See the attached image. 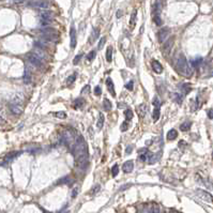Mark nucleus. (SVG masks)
Listing matches in <instances>:
<instances>
[{"label":"nucleus","instance_id":"obj_31","mask_svg":"<svg viewBox=\"0 0 213 213\" xmlns=\"http://www.w3.org/2000/svg\"><path fill=\"white\" fill-rule=\"evenodd\" d=\"M34 45H35L37 48H40V49L46 48V44L43 41H35L34 42Z\"/></svg>","mask_w":213,"mask_h":213},{"label":"nucleus","instance_id":"obj_10","mask_svg":"<svg viewBox=\"0 0 213 213\" xmlns=\"http://www.w3.org/2000/svg\"><path fill=\"white\" fill-rule=\"evenodd\" d=\"M137 115H138L139 118H144V117L147 115V112H148V106L146 104H140L139 106H137Z\"/></svg>","mask_w":213,"mask_h":213},{"label":"nucleus","instance_id":"obj_26","mask_svg":"<svg viewBox=\"0 0 213 213\" xmlns=\"http://www.w3.org/2000/svg\"><path fill=\"white\" fill-rule=\"evenodd\" d=\"M191 125H192L191 122L185 121V122H183V123L180 125V130H181V131H183V132H186V131H189V130L191 129Z\"/></svg>","mask_w":213,"mask_h":213},{"label":"nucleus","instance_id":"obj_49","mask_svg":"<svg viewBox=\"0 0 213 213\" xmlns=\"http://www.w3.org/2000/svg\"><path fill=\"white\" fill-rule=\"evenodd\" d=\"M133 151V146H127V150H125V153L127 154H130Z\"/></svg>","mask_w":213,"mask_h":213},{"label":"nucleus","instance_id":"obj_5","mask_svg":"<svg viewBox=\"0 0 213 213\" xmlns=\"http://www.w3.org/2000/svg\"><path fill=\"white\" fill-rule=\"evenodd\" d=\"M27 59L29 61V63H31L35 67H42V59H40L37 56H35L33 52H30L27 55Z\"/></svg>","mask_w":213,"mask_h":213},{"label":"nucleus","instance_id":"obj_1","mask_svg":"<svg viewBox=\"0 0 213 213\" xmlns=\"http://www.w3.org/2000/svg\"><path fill=\"white\" fill-rule=\"evenodd\" d=\"M175 67H176L177 72L179 74L183 75V76H186V77H190L193 74V67L189 64L186 58L184 57V55H180L176 60V64H175Z\"/></svg>","mask_w":213,"mask_h":213},{"label":"nucleus","instance_id":"obj_58","mask_svg":"<svg viewBox=\"0 0 213 213\" xmlns=\"http://www.w3.org/2000/svg\"><path fill=\"white\" fill-rule=\"evenodd\" d=\"M0 109H1V104H0Z\"/></svg>","mask_w":213,"mask_h":213},{"label":"nucleus","instance_id":"obj_8","mask_svg":"<svg viewBox=\"0 0 213 213\" xmlns=\"http://www.w3.org/2000/svg\"><path fill=\"white\" fill-rule=\"evenodd\" d=\"M172 46H174V37H170L168 39L166 42H164V46H163V52L164 54H169L170 50H171Z\"/></svg>","mask_w":213,"mask_h":213},{"label":"nucleus","instance_id":"obj_19","mask_svg":"<svg viewBox=\"0 0 213 213\" xmlns=\"http://www.w3.org/2000/svg\"><path fill=\"white\" fill-rule=\"evenodd\" d=\"M146 154H147V160L149 162V164H154V163L157 161V154H153V153H151V152H147Z\"/></svg>","mask_w":213,"mask_h":213},{"label":"nucleus","instance_id":"obj_60","mask_svg":"<svg viewBox=\"0 0 213 213\" xmlns=\"http://www.w3.org/2000/svg\"><path fill=\"white\" fill-rule=\"evenodd\" d=\"M164 213H165V212H164Z\"/></svg>","mask_w":213,"mask_h":213},{"label":"nucleus","instance_id":"obj_13","mask_svg":"<svg viewBox=\"0 0 213 213\" xmlns=\"http://www.w3.org/2000/svg\"><path fill=\"white\" fill-rule=\"evenodd\" d=\"M133 168H134V162L133 161H127L123 164V166H122V169H123V171L125 172V174L132 172Z\"/></svg>","mask_w":213,"mask_h":213},{"label":"nucleus","instance_id":"obj_21","mask_svg":"<svg viewBox=\"0 0 213 213\" xmlns=\"http://www.w3.org/2000/svg\"><path fill=\"white\" fill-rule=\"evenodd\" d=\"M191 90H192V88H191V85H190V84H184V85H182V87H181V92H182L183 95L189 94Z\"/></svg>","mask_w":213,"mask_h":213},{"label":"nucleus","instance_id":"obj_17","mask_svg":"<svg viewBox=\"0 0 213 213\" xmlns=\"http://www.w3.org/2000/svg\"><path fill=\"white\" fill-rule=\"evenodd\" d=\"M99 35H100V29H99V28H97V29H94L93 31H92V33H91V37H90V39H89L90 44L94 43V41L99 39Z\"/></svg>","mask_w":213,"mask_h":213},{"label":"nucleus","instance_id":"obj_7","mask_svg":"<svg viewBox=\"0 0 213 213\" xmlns=\"http://www.w3.org/2000/svg\"><path fill=\"white\" fill-rule=\"evenodd\" d=\"M196 195L198 196L199 198L203 200L206 202H213V196L208 192L203 191V190H197L196 191Z\"/></svg>","mask_w":213,"mask_h":213},{"label":"nucleus","instance_id":"obj_16","mask_svg":"<svg viewBox=\"0 0 213 213\" xmlns=\"http://www.w3.org/2000/svg\"><path fill=\"white\" fill-rule=\"evenodd\" d=\"M106 86L108 88V91L112 94V97H116V92H115V88H114V82H112V78L106 79Z\"/></svg>","mask_w":213,"mask_h":213},{"label":"nucleus","instance_id":"obj_47","mask_svg":"<svg viewBox=\"0 0 213 213\" xmlns=\"http://www.w3.org/2000/svg\"><path fill=\"white\" fill-rule=\"evenodd\" d=\"M67 180H69V177H64V178H62V179L58 180V182H57V184H60V183H67Z\"/></svg>","mask_w":213,"mask_h":213},{"label":"nucleus","instance_id":"obj_11","mask_svg":"<svg viewBox=\"0 0 213 213\" xmlns=\"http://www.w3.org/2000/svg\"><path fill=\"white\" fill-rule=\"evenodd\" d=\"M70 44H71L72 48H75V46H76V30H75L74 26H72L71 30H70Z\"/></svg>","mask_w":213,"mask_h":213},{"label":"nucleus","instance_id":"obj_9","mask_svg":"<svg viewBox=\"0 0 213 213\" xmlns=\"http://www.w3.org/2000/svg\"><path fill=\"white\" fill-rule=\"evenodd\" d=\"M9 109L11 110V112L13 115H20L22 112V108L20 105L17 104H13V103H10L9 104Z\"/></svg>","mask_w":213,"mask_h":213},{"label":"nucleus","instance_id":"obj_55","mask_svg":"<svg viewBox=\"0 0 213 213\" xmlns=\"http://www.w3.org/2000/svg\"><path fill=\"white\" fill-rule=\"evenodd\" d=\"M3 123H4V119L1 116H0V125H2Z\"/></svg>","mask_w":213,"mask_h":213},{"label":"nucleus","instance_id":"obj_20","mask_svg":"<svg viewBox=\"0 0 213 213\" xmlns=\"http://www.w3.org/2000/svg\"><path fill=\"white\" fill-rule=\"evenodd\" d=\"M104 121H105V117L103 114H100L99 115V119H97V130H101L102 127H103V125H104Z\"/></svg>","mask_w":213,"mask_h":213},{"label":"nucleus","instance_id":"obj_25","mask_svg":"<svg viewBox=\"0 0 213 213\" xmlns=\"http://www.w3.org/2000/svg\"><path fill=\"white\" fill-rule=\"evenodd\" d=\"M106 60H107V62H112V46H108L107 49H106Z\"/></svg>","mask_w":213,"mask_h":213},{"label":"nucleus","instance_id":"obj_30","mask_svg":"<svg viewBox=\"0 0 213 213\" xmlns=\"http://www.w3.org/2000/svg\"><path fill=\"white\" fill-rule=\"evenodd\" d=\"M160 114H161V112H160V108H157V107H155L153 110V114H152V118H153V120L155 122L160 119Z\"/></svg>","mask_w":213,"mask_h":213},{"label":"nucleus","instance_id":"obj_22","mask_svg":"<svg viewBox=\"0 0 213 213\" xmlns=\"http://www.w3.org/2000/svg\"><path fill=\"white\" fill-rule=\"evenodd\" d=\"M30 80H31V71L26 67V70H25V75H24V82L26 84H29Z\"/></svg>","mask_w":213,"mask_h":213},{"label":"nucleus","instance_id":"obj_34","mask_svg":"<svg viewBox=\"0 0 213 213\" xmlns=\"http://www.w3.org/2000/svg\"><path fill=\"white\" fill-rule=\"evenodd\" d=\"M76 76H77V74L76 73H74L73 75H71V76H69L67 79V85H72L73 82H75V79H76Z\"/></svg>","mask_w":213,"mask_h":213},{"label":"nucleus","instance_id":"obj_2","mask_svg":"<svg viewBox=\"0 0 213 213\" xmlns=\"http://www.w3.org/2000/svg\"><path fill=\"white\" fill-rule=\"evenodd\" d=\"M74 134L71 130H67V131H64L63 134H62V137H61V142L62 144L67 145V146H71V148L73 147V142H74Z\"/></svg>","mask_w":213,"mask_h":213},{"label":"nucleus","instance_id":"obj_39","mask_svg":"<svg viewBox=\"0 0 213 213\" xmlns=\"http://www.w3.org/2000/svg\"><path fill=\"white\" fill-rule=\"evenodd\" d=\"M120 129H121V131L122 132L127 131V129H129V123H127V121H123L122 124H121V127H120Z\"/></svg>","mask_w":213,"mask_h":213},{"label":"nucleus","instance_id":"obj_59","mask_svg":"<svg viewBox=\"0 0 213 213\" xmlns=\"http://www.w3.org/2000/svg\"><path fill=\"white\" fill-rule=\"evenodd\" d=\"M67 213H69V212H67Z\"/></svg>","mask_w":213,"mask_h":213},{"label":"nucleus","instance_id":"obj_6","mask_svg":"<svg viewBox=\"0 0 213 213\" xmlns=\"http://www.w3.org/2000/svg\"><path fill=\"white\" fill-rule=\"evenodd\" d=\"M76 159V164L78 167L80 168H85L88 164V159H89V155L88 153H84V154H80L78 157H75Z\"/></svg>","mask_w":213,"mask_h":213},{"label":"nucleus","instance_id":"obj_43","mask_svg":"<svg viewBox=\"0 0 213 213\" xmlns=\"http://www.w3.org/2000/svg\"><path fill=\"white\" fill-rule=\"evenodd\" d=\"M90 92V86L89 85H87V86L84 87V89L82 90V94H88Z\"/></svg>","mask_w":213,"mask_h":213},{"label":"nucleus","instance_id":"obj_46","mask_svg":"<svg viewBox=\"0 0 213 213\" xmlns=\"http://www.w3.org/2000/svg\"><path fill=\"white\" fill-rule=\"evenodd\" d=\"M150 213H160V209L157 206H153L150 209Z\"/></svg>","mask_w":213,"mask_h":213},{"label":"nucleus","instance_id":"obj_53","mask_svg":"<svg viewBox=\"0 0 213 213\" xmlns=\"http://www.w3.org/2000/svg\"><path fill=\"white\" fill-rule=\"evenodd\" d=\"M12 1H13L14 3H22L25 0H12Z\"/></svg>","mask_w":213,"mask_h":213},{"label":"nucleus","instance_id":"obj_27","mask_svg":"<svg viewBox=\"0 0 213 213\" xmlns=\"http://www.w3.org/2000/svg\"><path fill=\"white\" fill-rule=\"evenodd\" d=\"M35 55V56H37L40 59H44L45 58V54L44 52H43V49H40V48H35V50L34 52H32Z\"/></svg>","mask_w":213,"mask_h":213},{"label":"nucleus","instance_id":"obj_24","mask_svg":"<svg viewBox=\"0 0 213 213\" xmlns=\"http://www.w3.org/2000/svg\"><path fill=\"white\" fill-rule=\"evenodd\" d=\"M84 104H85V100L82 97H78V99H76L74 101L75 108H82V106H84Z\"/></svg>","mask_w":213,"mask_h":213},{"label":"nucleus","instance_id":"obj_44","mask_svg":"<svg viewBox=\"0 0 213 213\" xmlns=\"http://www.w3.org/2000/svg\"><path fill=\"white\" fill-rule=\"evenodd\" d=\"M106 42V37H102L101 41H100V43H99V46H97V49H102L103 48V45H104V43Z\"/></svg>","mask_w":213,"mask_h":213},{"label":"nucleus","instance_id":"obj_23","mask_svg":"<svg viewBox=\"0 0 213 213\" xmlns=\"http://www.w3.org/2000/svg\"><path fill=\"white\" fill-rule=\"evenodd\" d=\"M177 136H178V132L176 131V130H170V131L167 133V139L168 140H174V139L177 138Z\"/></svg>","mask_w":213,"mask_h":213},{"label":"nucleus","instance_id":"obj_56","mask_svg":"<svg viewBox=\"0 0 213 213\" xmlns=\"http://www.w3.org/2000/svg\"><path fill=\"white\" fill-rule=\"evenodd\" d=\"M138 152H139V153H144V152H147V148H145V149H140Z\"/></svg>","mask_w":213,"mask_h":213},{"label":"nucleus","instance_id":"obj_54","mask_svg":"<svg viewBox=\"0 0 213 213\" xmlns=\"http://www.w3.org/2000/svg\"><path fill=\"white\" fill-rule=\"evenodd\" d=\"M121 15H122V12H121V10H119V11L117 12V18H120Z\"/></svg>","mask_w":213,"mask_h":213},{"label":"nucleus","instance_id":"obj_28","mask_svg":"<svg viewBox=\"0 0 213 213\" xmlns=\"http://www.w3.org/2000/svg\"><path fill=\"white\" fill-rule=\"evenodd\" d=\"M103 107H104L105 110H110L112 109V103L109 101L108 99H104L103 101Z\"/></svg>","mask_w":213,"mask_h":213},{"label":"nucleus","instance_id":"obj_40","mask_svg":"<svg viewBox=\"0 0 213 213\" xmlns=\"http://www.w3.org/2000/svg\"><path fill=\"white\" fill-rule=\"evenodd\" d=\"M82 57V54H79V55H77V56L74 58V60H73V64H75V65H76V64H77L79 61H80Z\"/></svg>","mask_w":213,"mask_h":213},{"label":"nucleus","instance_id":"obj_14","mask_svg":"<svg viewBox=\"0 0 213 213\" xmlns=\"http://www.w3.org/2000/svg\"><path fill=\"white\" fill-rule=\"evenodd\" d=\"M22 101H24V97H22V93H16L13 95V97H12V101L11 103H13V104H17V105H20L22 103Z\"/></svg>","mask_w":213,"mask_h":213},{"label":"nucleus","instance_id":"obj_4","mask_svg":"<svg viewBox=\"0 0 213 213\" xmlns=\"http://www.w3.org/2000/svg\"><path fill=\"white\" fill-rule=\"evenodd\" d=\"M169 34H170V29L168 27H164L160 29V31L157 32V39H159V42L160 43H164V42L167 41Z\"/></svg>","mask_w":213,"mask_h":213},{"label":"nucleus","instance_id":"obj_45","mask_svg":"<svg viewBox=\"0 0 213 213\" xmlns=\"http://www.w3.org/2000/svg\"><path fill=\"white\" fill-rule=\"evenodd\" d=\"M133 86H134V82H133V80H131V82H127V85H125V88H127V90L132 91V90H133Z\"/></svg>","mask_w":213,"mask_h":213},{"label":"nucleus","instance_id":"obj_37","mask_svg":"<svg viewBox=\"0 0 213 213\" xmlns=\"http://www.w3.org/2000/svg\"><path fill=\"white\" fill-rule=\"evenodd\" d=\"M18 154H19V152H16V151H15V152H11V153H9L7 155L5 160H7V161H10V160H12V159H14L15 157H17Z\"/></svg>","mask_w":213,"mask_h":213},{"label":"nucleus","instance_id":"obj_38","mask_svg":"<svg viewBox=\"0 0 213 213\" xmlns=\"http://www.w3.org/2000/svg\"><path fill=\"white\" fill-rule=\"evenodd\" d=\"M56 117L59 118V119H65L67 118V114L64 112H56Z\"/></svg>","mask_w":213,"mask_h":213},{"label":"nucleus","instance_id":"obj_36","mask_svg":"<svg viewBox=\"0 0 213 213\" xmlns=\"http://www.w3.org/2000/svg\"><path fill=\"white\" fill-rule=\"evenodd\" d=\"M94 58H95V52H94V50H91V52L87 55V60H88L89 62H91Z\"/></svg>","mask_w":213,"mask_h":213},{"label":"nucleus","instance_id":"obj_29","mask_svg":"<svg viewBox=\"0 0 213 213\" xmlns=\"http://www.w3.org/2000/svg\"><path fill=\"white\" fill-rule=\"evenodd\" d=\"M171 99L174 101H176L178 104H181V103H182V97H181V94H179V93H174L171 95Z\"/></svg>","mask_w":213,"mask_h":213},{"label":"nucleus","instance_id":"obj_41","mask_svg":"<svg viewBox=\"0 0 213 213\" xmlns=\"http://www.w3.org/2000/svg\"><path fill=\"white\" fill-rule=\"evenodd\" d=\"M94 94L97 95V97H99V95H101L102 94V89L100 86H97L95 88H94Z\"/></svg>","mask_w":213,"mask_h":213},{"label":"nucleus","instance_id":"obj_18","mask_svg":"<svg viewBox=\"0 0 213 213\" xmlns=\"http://www.w3.org/2000/svg\"><path fill=\"white\" fill-rule=\"evenodd\" d=\"M136 17H137V11L134 10V11L132 12L131 18H130V27H131V30L134 29L135 24H136Z\"/></svg>","mask_w":213,"mask_h":213},{"label":"nucleus","instance_id":"obj_33","mask_svg":"<svg viewBox=\"0 0 213 213\" xmlns=\"http://www.w3.org/2000/svg\"><path fill=\"white\" fill-rule=\"evenodd\" d=\"M153 19H154V22H155L157 26H162V25H163V20H162L160 15H154Z\"/></svg>","mask_w":213,"mask_h":213},{"label":"nucleus","instance_id":"obj_32","mask_svg":"<svg viewBox=\"0 0 213 213\" xmlns=\"http://www.w3.org/2000/svg\"><path fill=\"white\" fill-rule=\"evenodd\" d=\"M124 116H125V120L129 121V120H131L133 118V112H132L131 109H127L124 112Z\"/></svg>","mask_w":213,"mask_h":213},{"label":"nucleus","instance_id":"obj_51","mask_svg":"<svg viewBox=\"0 0 213 213\" xmlns=\"http://www.w3.org/2000/svg\"><path fill=\"white\" fill-rule=\"evenodd\" d=\"M77 192H78V189H74V190H73V193H72V197H73V198H75V197H76Z\"/></svg>","mask_w":213,"mask_h":213},{"label":"nucleus","instance_id":"obj_3","mask_svg":"<svg viewBox=\"0 0 213 213\" xmlns=\"http://www.w3.org/2000/svg\"><path fill=\"white\" fill-rule=\"evenodd\" d=\"M28 4L32 7L43 9V10H46L49 7V2L47 0H31V1H29Z\"/></svg>","mask_w":213,"mask_h":213},{"label":"nucleus","instance_id":"obj_35","mask_svg":"<svg viewBox=\"0 0 213 213\" xmlns=\"http://www.w3.org/2000/svg\"><path fill=\"white\" fill-rule=\"evenodd\" d=\"M118 174H119V166L116 164V165H114V166H112V176L116 177Z\"/></svg>","mask_w":213,"mask_h":213},{"label":"nucleus","instance_id":"obj_15","mask_svg":"<svg viewBox=\"0 0 213 213\" xmlns=\"http://www.w3.org/2000/svg\"><path fill=\"white\" fill-rule=\"evenodd\" d=\"M40 16H41V19H44V20H49L52 18V12L48 11V10H44L40 13Z\"/></svg>","mask_w":213,"mask_h":213},{"label":"nucleus","instance_id":"obj_52","mask_svg":"<svg viewBox=\"0 0 213 213\" xmlns=\"http://www.w3.org/2000/svg\"><path fill=\"white\" fill-rule=\"evenodd\" d=\"M208 117H209L210 119L213 120V109H210L209 112H208Z\"/></svg>","mask_w":213,"mask_h":213},{"label":"nucleus","instance_id":"obj_57","mask_svg":"<svg viewBox=\"0 0 213 213\" xmlns=\"http://www.w3.org/2000/svg\"><path fill=\"white\" fill-rule=\"evenodd\" d=\"M169 213H179V212H178V211H176V210H170V211H169Z\"/></svg>","mask_w":213,"mask_h":213},{"label":"nucleus","instance_id":"obj_42","mask_svg":"<svg viewBox=\"0 0 213 213\" xmlns=\"http://www.w3.org/2000/svg\"><path fill=\"white\" fill-rule=\"evenodd\" d=\"M152 104L154 105V107H157V108H160V101H159V99L157 97L153 99V101H152Z\"/></svg>","mask_w":213,"mask_h":213},{"label":"nucleus","instance_id":"obj_50","mask_svg":"<svg viewBox=\"0 0 213 213\" xmlns=\"http://www.w3.org/2000/svg\"><path fill=\"white\" fill-rule=\"evenodd\" d=\"M200 62H201V59L199 58V59H197V60H194V61L192 62V65H194V67H196V65H197V64H199Z\"/></svg>","mask_w":213,"mask_h":213},{"label":"nucleus","instance_id":"obj_12","mask_svg":"<svg viewBox=\"0 0 213 213\" xmlns=\"http://www.w3.org/2000/svg\"><path fill=\"white\" fill-rule=\"evenodd\" d=\"M151 67H152V70H153L157 74H161L162 72H163V67H162V64L160 63L157 60H152Z\"/></svg>","mask_w":213,"mask_h":213},{"label":"nucleus","instance_id":"obj_48","mask_svg":"<svg viewBox=\"0 0 213 213\" xmlns=\"http://www.w3.org/2000/svg\"><path fill=\"white\" fill-rule=\"evenodd\" d=\"M100 189H101V186H100L99 184H97V185L93 187V190H92V194H97V192L100 191Z\"/></svg>","mask_w":213,"mask_h":213}]
</instances>
